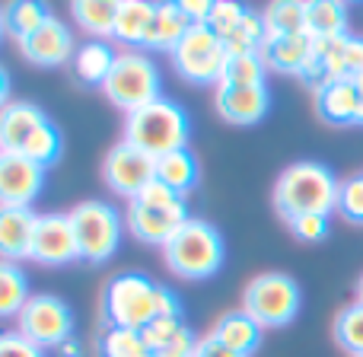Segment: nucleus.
Returning <instances> with one entry per match:
<instances>
[{
  "label": "nucleus",
  "instance_id": "nucleus-1",
  "mask_svg": "<svg viewBox=\"0 0 363 357\" xmlns=\"http://www.w3.org/2000/svg\"><path fill=\"white\" fill-rule=\"evenodd\" d=\"M160 316H182V300L176 297V290L163 287L138 271L108 278L106 290H102V319L108 326L144 332Z\"/></svg>",
  "mask_w": 363,
  "mask_h": 357
},
{
  "label": "nucleus",
  "instance_id": "nucleus-2",
  "mask_svg": "<svg viewBox=\"0 0 363 357\" xmlns=\"http://www.w3.org/2000/svg\"><path fill=\"white\" fill-rule=\"evenodd\" d=\"M338 188L341 182L325 163L315 160H300L290 163L274 182V211L284 217V224L306 214H325L338 211Z\"/></svg>",
  "mask_w": 363,
  "mask_h": 357
},
{
  "label": "nucleus",
  "instance_id": "nucleus-3",
  "mask_svg": "<svg viewBox=\"0 0 363 357\" xmlns=\"http://www.w3.org/2000/svg\"><path fill=\"white\" fill-rule=\"evenodd\" d=\"M226 258V246L223 236L213 224L207 220L191 217L185 226L163 246V262L166 268L176 278H185V281H204V278H213L220 268H223Z\"/></svg>",
  "mask_w": 363,
  "mask_h": 357
},
{
  "label": "nucleus",
  "instance_id": "nucleus-4",
  "mask_svg": "<svg viewBox=\"0 0 363 357\" xmlns=\"http://www.w3.org/2000/svg\"><path fill=\"white\" fill-rule=\"evenodd\" d=\"M125 220L134 239H140L144 246H160L163 249L191 217H188V207L182 194L160 185V182H153L134 201H128Z\"/></svg>",
  "mask_w": 363,
  "mask_h": 357
},
{
  "label": "nucleus",
  "instance_id": "nucleus-5",
  "mask_svg": "<svg viewBox=\"0 0 363 357\" xmlns=\"http://www.w3.org/2000/svg\"><path fill=\"white\" fill-rule=\"evenodd\" d=\"M125 141L150 157H166L188 147V112L172 99H157L125 115Z\"/></svg>",
  "mask_w": 363,
  "mask_h": 357
},
{
  "label": "nucleus",
  "instance_id": "nucleus-6",
  "mask_svg": "<svg viewBox=\"0 0 363 357\" xmlns=\"http://www.w3.org/2000/svg\"><path fill=\"white\" fill-rule=\"evenodd\" d=\"M160 89H163V80H160V67L153 64L150 55H144V51H118L102 93L115 109L131 115L138 109L150 106V102L163 99Z\"/></svg>",
  "mask_w": 363,
  "mask_h": 357
},
{
  "label": "nucleus",
  "instance_id": "nucleus-7",
  "mask_svg": "<svg viewBox=\"0 0 363 357\" xmlns=\"http://www.w3.org/2000/svg\"><path fill=\"white\" fill-rule=\"evenodd\" d=\"M303 303L300 284L281 271H264L252 278L242 290V307L262 329H284L296 319Z\"/></svg>",
  "mask_w": 363,
  "mask_h": 357
},
{
  "label": "nucleus",
  "instance_id": "nucleus-8",
  "mask_svg": "<svg viewBox=\"0 0 363 357\" xmlns=\"http://www.w3.org/2000/svg\"><path fill=\"white\" fill-rule=\"evenodd\" d=\"M70 214V224L80 246V262L102 265L118 252L121 233H125V217L108 201H80Z\"/></svg>",
  "mask_w": 363,
  "mask_h": 357
},
{
  "label": "nucleus",
  "instance_id": "nucleus-9",
  "mask_svg": "<svg viewBox=\"0 0 363 357\" xmlns=\"http://www.w3.org/2000/svg\"><path fill=\"white\" fill-rule=\"evenodd\" d=\"M172 67L179 70L182 80L198 83V87H211V83L223 80V67H226V45L220 35H213L207 26H191L188 35L182 38L176 48L169 51Z\"/></svg>",
  "mask_w": 363,
  "mask_h": 357
},
{
  "label": "nucleus",
  "instance_id": "nucleus-10",
  "mask_svg": "<svg viewBox=\"0 0 363 357\" xmlns=\"http://www.w3.org/2000/svg\"><path fill=\"white\" fill-rule=\"evenodd\" d=\"M16 332L29 339L38 348H61L67 339H74V313L61 297L51 294H32L23 313L16 316Z\"/></svg>",
  "mask_w": 363,
  "mask_h": 357
},
{
  "label": "nucleus",
  "instance_id": "nucleus-11",
  "mask_svg": "<svg viewBox=\"0 0 363 357\" xmlns=\"http://www.w3.org/2000/svg\"><path fill=\"white\" fill-rule=\"evenodd\" d=\"M102 179L118 198L134 201L144 188H150L157 182V157H150L147 150H140V147L128 144L121 138L102 160Z\"/></svg>",
  "mask_w": 363,
  "mask_h": 357
},
{
  "label": "nucleus",
  "instance_id": "nucleus-12",
  "mask_svg": "<svg viewBox=\"0 0 363 357\" xmlns=\"http://www.w3.org/2000/svg\"><path fill=\"white\" fill-rule=\"evenodd\" d=\"M32 262L45 265V268H61L80 258V246H77V233L70 224V214H38L35 220V239H32Z\"/></svg>",
  "mask_w": 363,
  "mask_h": 357
},
{
  "label": "nucleus",
  "instance_id": "nucleus-13",
  "mask_svg": "<svg viewBox=\"0 0 363 357\" xmlns=\"http://www.w3.org/2000/svg\"><path fill=\"white\" fill-rule=\"evenodd\" d=\"M42 188L45 166L19 153H0V207H32Z\"/></svg>",
  "mask_w": 363,
  "mask_h": 357
},
{
  "label": "nucleus",
  "instance_id": "nucleus-14",
  "mask_svg": "<svg viewBox=\"0 0 363 357\" xmlns=\"http://www.w3.org/2000/svg\"><path fill=\"white\" fill-rule=\"evenodd\" d=\"M77 48L80 45L74 42V32H70L67 23L51 13V19L42 26L38 32H32L26 42H19V55L23 61L35 64V67H61L70 57H77Z\"/></svg>",
  "mask_w": 363,
  "mask_h": 357
},
{
  "label": "nucleus",
  "instance_id": "nucleus-15",
  "mask_svg": "<svg viewBox=\"0 0 363 357\" xmlns=\"http://www.w3.org/2000/svg\"><path fill=\"white\" fill-rule=\"evenodd\" d=\"M268 83H258V87H226V83H220L217 93H213V109L230 125H258L268 115Z\"/></svg>",
  "mask_w": 363,
  "mask_h": 357
},
{
  "label": "nucleus",
  "instance_id": "nucleus-16",
  "mask_svg": "<svg viewBox=\"0 0 363 357\" xmlns=\"http://www.w3.org/2000/svg\"><path fill=\"white\" fill-rule=\"evenodd\" d=\"M313 106L325 125H360V96L354 80H328L313 89Z\"/></svg>",
  "mask_w": 363,
  "mask_h": 357
},
{
  "label": "nucleus",
  "instance_id": "nucleus-17",
  "mask_svg": "<svg viewBox=\"0 0 363 357\" xmlns=\"http://www.w3.org/2000/svg\"><path fill=\"white\" fill-rule=\"evenodd\" d=\"M262 61L274 74L303 77L313 61V35H268L262 45Z\"/></svg>",
  "mask_w": 363,
  "mask_h": 357
},
{
  "label": "nucleus",
  "instance_id": "nucleus-18",
  "mask_svg": "<svg viewBox=\"0 0 363 357\" xmlns=\"http://www.w3.org/2000/svg\"><path fill=\"white\" fill-rule=\"evenodd\" d=\"M38 214L32 207H0V252L4 262H19L32 256Z\"/></svg>",
  "mask_w": 363,
  "mask_h": 357
},
{
  "label": "nucleus",
  "instance_id": "nucleus-19",
  "mask_svg": "<svg viewBox=\"0 0 363 357\" xmlns=\"http://www.w3.org/2000/svg\"><path fill=\"white\" fill-rule=\"evenodd\" d=\"M48 121L42 106L35 102H10L0 109V150L4 153H19L23 144L29 141V134L35 128H42Z\"/></svg>",
  "mask_w": 363,
  "mask_h": 357
},
{
  "label": "nucleus",
  "instance_id": "nucleus-20",
  "mask_svg": "<svg viewBox=\"0 0 363 357\" xmlns=\"http://www.w3.org/2000/svg\"><path fill=\"white\" fill-rule=\"evenodd\" d=\"M144 339L150 341L157 357H194V348H198V339L182 322V316H160L144 329Z\"/></svg>",
  "mask_w": 363,
  "mask_h": 357
},
{
  "label": "nucleus",
  "instance_id": "nucleus-21",
  "mask_svg": "<svg viewBox=\"0 0 363 357\" xmlns=\"http://www.w3.org/2000/svg\"><path fill=\"white\" fill-rule=\"evenodd\" d=\"M211 335L217 341H223L226 348H233L236 354L249 357V354L258 351V345H262L264 329L258 326V322L252 319L245 309H233V313H223L217 322H213Z\"/></svg>",
  "mask_w": 363,
  "mask_h": 357
},
{
  "label": "nucleus",
  "instance_id": "nucleus-22",
  "mask_svg": "<svg viewBox=\"0 0 363 357\" xmlns=\"http://www.w3.org/2000/svg\"><path fill=\"white\" fill-rule=\"evenodd\" d=\"M153 16H157V4H150V0H121L112 38L118 45H125V51L144 48V38L150 32Z\"/></svg>",
  "mask_w": 363,
  "mask_h": 357
},
{
  "label": "nucleus",
  "instance_id": "nucleus-23",
  "mask_svg": "<svg viewBox=\"0 0 363 357\" xmlns=\"http://www.w3.org/2000/svg\"><path fill=\"white\" fill-rule=\"evenodd\" d=\"M115 48L112 42H99V38H89V42H83L80 48H77V57H74V74L80 83H86V87H106L108 74H112L115 67Z\"/></svg>",
  "mask_w": 363,
  "mask_h": 357
},
{
  "label": "nucleus",
  "instance_id": "nucleus-24",
  "mask_svg": "<svg viewBox=\"0 0 363 357\" xmlns=\"http://www.w3.org/2000/svg\"><path fill=\"white\" fill-rule=\"evenodd\" d=\"M51 19V10L38 0H13V4H4L0 10V29L4 35H10L13 42H26L32 32H38L45 23Z\"/></svg>",
  "mask_w": 363,
  "mask_h": 357
},
{
  "label": "nucleus",
  "instance_id": "nucleus-25",
  "mask_svg": "<svg viewBox=\"0 0 363 357\" xmlns=\"http://www.w3.org/2000/svg\"><path fill=\"white\" fill-rule=\"evenodd\" d=\"M188 29H191V19L182 13V4H157V16L144 38V48L172 51L188 35Z\"/></svg>",
  "mask_w": 363,
  "mask_h": 357
},
{
  "label": "nucleus",
  "instance_id": "nucleus-26",
  "mask_svg": "<svg viewBox=\"0 0 363 357\" xmlns=\"http://www.w3.org/2000/svg\"><path fill=\"white\" fill-rule=\"evenodd\" d=\"M118 6L121 0H74L70 4V16L77 19L86 35L108 42L115 35V23H118Z\"/></svg>",
  "mask_w": 363,
  "mask_h": 357
},
{
  "label": "nucleus",
  "instance_id": "nucleus-27",
  "mask_svg": "<svg viewBox=\"0 0 363 357\" xmlns=\"http://www.w3.org/2000/svg\"><path fill=\"white\" fill-rule=\"evenodd\" d=\"M157 182L172 188L182 198H185L188 192H194L201 182V170H198L194 153L185 147V150H172V153H166V157H160L157 160Z\"/></svg>",
  "mask_w": 363,
  "mask_h": 357
},
{
  "label": "nucleus",
  "instance_id": "nucleus-28",
  "mask_svg": "<svg viewBox=\"0 0 363 357\" xmlns=\"http://www.w3.org/2000/svg\"><path fill=\"white\" fill-rule=\"evenodd\" d=\"M268 35H309V0H277L262 10Z\"/></svg>",
  "mask_w": 363,
  "mask_h": 357
},
{
  "label": "nucleus",
  "instance_id": "nucleus-29",
  "mask_svg": "<svg viewBox=\"0 0 363 357\" xmlns=\"http://www.w3.org/2000/svg\"><path fill=\"white\" fill-rule=\"evenodd\" d=\"M309 35L335 38L347 35V6L338 0H309Z\"/></svg>",
  "mask_w": 363,
  "mask_h": 357
},
{
  "label": "nucleus",
  "instance_id": "nucleus-30",
  "mask_svg": "<svg viewBox=\"0 0 363 357\" xmlns=\"http://www.w3.org/2000/svg\"><path fill=\"white\" fill-rule=\"evenodd\" d=\"M29 281L19 271L16 262H4L0 265V316L16 319L23 313V307L29 303Z\"/></svg>",
  "mask_w": 363,
  "mask_h": 357
},
{
  "label": "nucleus",
  "instance_id": "nucleus-31",
  "mask_svg": "<svg viewBox=\"0 0 363 357\" xmlns=\"http://www.w3.org/2000/svg\"><path fill=\"white\" fill-rule=\"evenodd\" d=\"M99 354L102 357H157L150 341L138 329H115L108 326L99 335Z\"/></svg>",
  "mask_w": 363,
  "mask_h": 357
},
{
  "label": "nucleus",
  "instance_id": "nucleus-32",
  "mask_svg": "<svg viewBox=\"0 0 363 357\" xmlns=\"http://www.w3.org/2000/svg\"><path fill=\"white\" fill-rule=\"evenodd\" d=\"M335 345L351 357H363V303H347L332 322Z\"/></svg>",
  "mask_w": 363,
  "mask_h": 357
},
{
  "label": "nucleus",
  "instance_id": "nucleus-33",
  "mask_svg": "<svg viewBox=\"0 0 363 357\" xmlns=\"http://www.w3.org/2000/svg\"><path fill=\"white\" fill-rule=\"evenodd\" d=\"M61 147H64L61 131H57V125L48 119L42 128H35V131L29 134V141L23 144L19 157H26V160H32V163H38V166H45V170H48L51 163H57Z\"/></svg>",
  "mask_w": 363,
  "mask_h": 357
},
{
  "label": "nucleus",
  "instance_id": "nucleus-34",
  "mask_svg": "<svg viewBox=\"0 0 363 357\" xmlns=\"http://www.w3.org/2000/svg\"><path fill=\"white\" fill-rule=\"evenodd\" d=\"M264 74H268V67H264L262 55H230L220 83H226V87H258V83H264Z\"/></svg>",
  "mask_w": 363,
  "mask_h": 357
},
{
  "label": "nucleus",
  "instance_id": "nucleus-35",
  "mask_svg": "<svg viewBox=\"0 0 363 357\" xmlns=\"http://www.w3.org/2000/svg\"><path fill=\"white\" fill-rule=\"evenodd\" d=\"M245 13H249V6H242V4H233V0H213V13H211V19H207V29L220 38H230L233 29L245 19Z\"/></svg>",
  "mask_w": 363,
  "mask_h": 357
},
{
  "label": "nucleus",
  "instance_id": "nucleus-36",
  "mask_svg": "<svg viewBox=\"0 0 363 357\" xmlns=\"http://www.w3.org/2000/svg\"><path fill=\"white\" fill-rule=\"evenodd\" d=\"M338 214L347 224H363V176H351L338 188Z\"/></svg>",
  "mask_w": 363,
  "mask_h": 357
},
{
  "label": "nucleus",
  "instance_id": "nucleus-37",
  "mask_svg": "<svg viewBox=\"0 0 363 357\" xmlns=\"http://www.w3.org/2000/svg\"><path fill=\"white\" fill-rule=\"evenodd\" d=\"M287 230L294 233L300 243H322L332 233V217L325 214H306V217H294L287 220Z\"/></svg>",
  "mask_w": 363,
  "mask_h": 357
},
{
  "label": "nucleus",
  "instance_id": "nucleus-38",
  "mask_svg": "<svg viewBox=\"0 0 363 357\" xmlns=\"http://www.w3.org/2000/svg\"><path fill=\"white\" fill-rule=\"evenodd\" d=\"M0 357H48V354H45V348L32 345L29 339H23V335L13 329V332L0 335Z\"/></svg>",
  "mask_w": 363,
  "mask_h": 357
},
{
  "label": "nucleus",
  "instance_id": "nucleus-39",
  "mask_svg": "<svg viewBox=\"0 0 363 357\" xmlns=\"http://www.w3.org/2000/svg\"><path fill=\"white\" fill-rule=\"evenodd\" d=\"M182 4V13L191 19V26H207L213 13V0H179Z\"/></svg>",
  "mask_w": 363,
  "mask_h": 357
},
{
  "label": "nucleus",
  "instance_id": "nucleus-40",
  "mask_svg": "<svg viewBox=\"0 0 363 357\" xmlns=\"http://www.w3.org/2000/svg\"><path fill=\"white\" fill-rule=\"evenodd\" d=\"M194 357H242V354H236L233 348H226L223 341H217L213 335H204V339H198Z\"/></svg>",
  "mask_w": 363,
  "mask_h": 357
},
{
  "label": "nucleus",
  "instance_id": "nucleus-41",
  "mask_svg": "<svg viewBox=\"0 0 363 357\" xmlns=\"http://www.w3.org/2000/svg\"><path fill=\"white\" fill-rule=\"evenodd\" d=\"M57 357H83V345L77 339H67L61 348H57Z\"/></svg>",
  "mask_w": 363,
  "mask_h": 357
},
{
  "label": "nucleus",
  "instance_id": "nucleus-42",
  "mask_svg": "<svg viewBox=\"0 0 363 357\" xmlns=\"http://www.w3.org/2000/svg\"><path fill=\"white\" fill-rule=\"evenodd\" d=\"M0 102L10 106V74L6 70H0Z\"/></svg>",
  "mask_w": 363,
  "mask_h": 357
},
{
  "label": "nucleus",
  "instance_id": "nucleus-43",
  "mask_svg": "<svg viewBox=\"0 0 363 357\" xmlns=\"http://www.w3.org/2000/svg\"><path fill=\"white\" fill-rule=\"evenodd\" d=\"M354 83H357V96H360V125H363V74Z\"/></svg>",
  "mask_w": 363,
  "mask_h": 357
},
{
  "label": "nucleus",
  "instance_id": "nucleus-44",
  "mask_svg": "<svg viewBox=\"0 0 363 357\" xmlns=\"http://www.w3.org/2000/svg\"><path fill=\"white\" fill-rule=\"evenodd\" d=\"M357 303H363V275L357 278Z\"/></svg>",
  "mask_w": 363,
  "mask_h": 357
}]
</instances>
